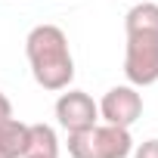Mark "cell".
I'll list each match as a JSON object with an SVG mask.
<instances>
[{
    "label": "cell",
    "instance_id": "3",
    "mask_svg": "<svg viewBox=\"0 0 158 158\" xmlns=\"http://www.w3.org/2000/svg\"><path fill=\"white\" fill-rule=\"evenodd\" d=\"M133 152V139L127 127L115 124H93L87 130L68 133V155L71 158H127Z\"/></svg>",
    "mask_w": 158,
    "mask_h": 158
},
{
    "label": "cell",
    "instance_id": "7",
    "mask_svg": "<svg viewBox=\"0 0 158 158\" xmlns=\"http://www.w3.org/2000/svg\"><path fill=\"white\" fill-rule=\"evenodd\" d=\"M22 158H59V139L50 124H31L28 152Z\"/></svg>",
    "mask_w": 158,
    "mask_h": 158
},
{
    "label": "cell",
    "instance_id": "5",
    "mask_svg": "<svg viewBox=\"0 0 158 158\" xmlns=\"http://www.w3.org/2000/svg\"><path fill=\"white\" fill-rule=\"evenodd\" d=\"M143 115V96L136 93L133 84H121V87H112L102 102H99V118L106 124H115V127H127L136 124Z\"/></svg>",
    "mask_w": 158,
    "mask_h": 158
},
{
    "label": "cell",
    "instance_id": "6",
    "mask_svg": "<svg viewBox=\"0 0 158 158\" xmlns=\"http://www.w3.org/2000/svg\"><path fill=\"white\" fill-rule=\"evenodd\" d=\"M31 139V124H22L16 118L0 124V158H22L28 152Z\"/></svg>",
    "mask_w": 158,
    "mask_h": 158
},
{
    "label": "cell",
    "instance_id": "2",
    "mask_svg": "<svg viewBox=\"0 0 158 158\" xmlns=\"http://www.w3.org/2000/svg\"><path fill=\"white\" fill-rule=\"evenodd\" d=\"M127 50L124 74L133 87H149L158 81V3H136L127 19Z\"/></svg>",
    "mask_w": 158,
    "mask_h": 158
},
{
    "label": "cell",
    "instance_id": "8",
    "mask_svg": "<svg viewBox=\"0 0 158 158\" xmlns=\"http://www.w3.org/2000/svg\"><path fill=\"white\" fill-rule=\"evenodd\" d=\"M130 155H133V158H158V139H146V143H139Z\"/></svg>",
    "mask_w": 158,
    "mask_h": 158
},
{
    "label": "cell",
    "instance_id": "1",
    "mask_svg": "<svg viewBox=\"0 0 158 158\" xmlns=\"http://www.w3.org/2000/svg\"><path fill=\"white\" fill-rule=\"evenodd\" d=\"M25 56L37 87L44 90H68L74 77V59L68 50V37L59 25H34L25 37Z\"/></svg>",
    "mask_w": 158,
    "mask_h": 158
},
{
    "label": "cell",
    "instance_id": "9",
    "mask_svg": "<svg viewBox=\"0 0 158 158\" xmlns=\"http://www.w3.org/2000/svg\"><path fill=\"white\" fill-rule=\"evenodd\" d=\"M10 118H13V102H10L6 93H0V124L10 121Z\"/></svg>",
    "mask_w": 158,
    "mask_h": 158
},
{
    "label": "cell",
    "instance_id": "4",
    "mask_svg": "<svg viewBox=\"0 0 158 158\" xmlns=\"http://www.w3.org/2000/svg\"><path fill=\"white\" fill-rule=\"evenodd\" d=\"M56 121L68 133L87 130V127H93L99 121V106L84 90H68V93H62L56 99Z\"/></svg>",
    "mask_w": 158,
    "mask_h": 158
}]
</instances>
